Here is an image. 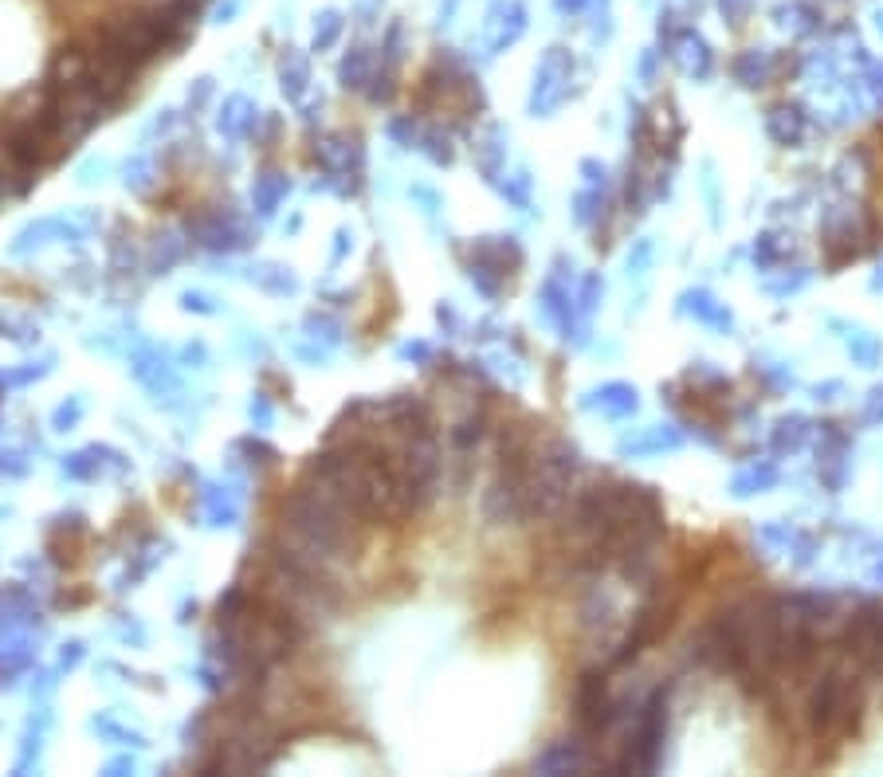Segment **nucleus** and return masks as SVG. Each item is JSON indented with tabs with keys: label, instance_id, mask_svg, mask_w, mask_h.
<instances>
[{
	"label": "nucleus",
	"instance_id": "nucleus-1",
	"mask_svg": "<svg viewBox=\"0 0 883 777\" xmlns=\"http://www.w3.org/2000/svg\"><path fill=\"white\" fill-rule=\"evenodd\" d=\"M809 711H813L817 734H825V739H845L856 727V715H860V695H856L852 679L828 675L825 684L817 687V695H813V702H809Z\"/></svg>",
	"mask_w": 883,
	"mask_h": 777
},
{
	"label": "nucleus",
	"instance_id": "nucleus-2",
	"mask_svg": "<svg viewBox=\"0 0 883 777\" xmlns=\"http://www.w3.org/2000/svg\"><path fill=\"white\" fill-rule=\"evenodd\" d=\"M848 652L860 660V664H883V613H860V617L848 625Z\"/></svg>",
	"mask_w": 883,
	"mask_h": 777
}]
</instances>
